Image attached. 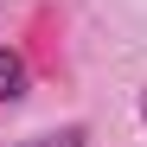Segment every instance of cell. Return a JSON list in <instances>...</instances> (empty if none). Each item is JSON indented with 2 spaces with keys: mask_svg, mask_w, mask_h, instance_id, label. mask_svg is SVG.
I'll return each instance as SVG.
<instances>
[{
  "mask_svg": "<svg viewBox=\"0 0 147 147\" xmlns=\"http://www.w3.org/2000/svg\"><path fill=\"white\" fill-rule=\"evenodd\" d=\"M141 115H147V90H141Z\"/></svg>",
  "mask_w": 147,
  "mask_h": 147,
  "instance_id": "cell-2",
  "label": "cell"
},
{
  "mask_svg": "<svg viewBox=\"0 0 147 147\" xmlns=\"http://www.w3.org/2000/svg\"><path fill=\"white\" fill-rule=\"evenodd\" d=\"M19 83H26V64H19L13 51H0V102H13V96H19Z\"/></svg>",
  "mask_w": 147,
  "mask_h": 147,
  "instance_id": "cell-1",
  "label": "cell"
}]
</instances>
